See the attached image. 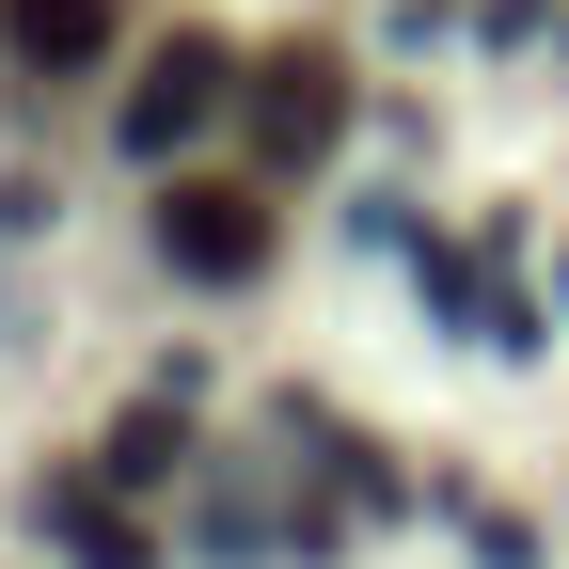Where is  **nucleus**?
Segmentation results:
<instances>
[{"instance_id":"6","label":"nucleus","mask_w":569,"mask_h":569,"mask_svg":"<svg viewBox=\"0 0 569 569\" xmlns=\"http://www.w3.org/2000/svg\"><path fill=\"white\" fill-rule=\"evenodd\" d=\"M174 459H190V443H174V411H127V427H111V459H96V475H111V490H159Z\"/></svg>"},{"instance_id":"1","label":"nucleus","mask_w":569,"mask_h":569,"mask_svg":"<svg viewBox=\"0 0 569 569\" xmlns=\"http://www.w3.org/2000/svg\"><path fill=\"white\" fill-rule=\"evenodd\" d=\"M159 253H174L190 284H253V269H269V206H253V190H206V174H190V190L159 206Z\"/></svg>"},{"instance_id":"4","label":"nucleus","mask_w":569,"mask_h":569,"mask_svg":"<svg viewBox=\"0 0 569 569\" xmlns=\"http://www.w3.org/2000/svg\"><path fill=\"white\" fill-rule=\"evenodd\" d=\"M0 48L17 63H96L111 48V0H0Z\"/></svg>"},{"instance_id":"5","label":"nucleus","mask_w":569,"mask_h":569,"mask_svg":"<svg viewBox=\"0 0 569 569\" xmlns=\"http://www.w3.org/2000/svg\"><path fill=\"white\" fill-rule=\"evenodd\" d=\"M48 522L80 538V569H159V553H142V522L111 507V475H96V490H48Z\"/></svg>"},{"instance_id":"3","label":"nucleus","mask_w":569,"mask_h":569,"mask_svg":"<svg viewBox=\"0 0 569 569\" xmlns=\"http://www.w3.org/2000/svg\"><path fill=\"white\" fill-rule=\"evenodd\" d=\"M253 127L284 142V159H317V142L348 127V63H317V48H301V63H269V96H253Z\"/></svg>"},{"instance_id":"2","label":"nucleus","mask_w":569,"mask_h":569,"mask_svg":"<svg viewBox=\"0 0 569 569\" xmlns=\"http://www.w3.org/2000/svg\"><path fill=\"white\" fill-rule=\"evenodd\" d=\"M222 80H238V63L206 48V32H174L159 63H142V96H127V159H174V142H190L206 111H222Z\"/></svg>"}]
</instances>
